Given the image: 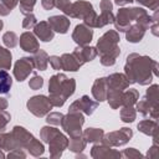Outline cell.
Instances as JSON below:
<instances>
[{
    "label": "cell",
    "mask_w": 159,
    "mask_h": 159,
    "mask_svg": "<svg viewBox=\"0 0 159 159\" xmlns=\"http://www.w3.org/2000/svg\"><path fill=\"white\" fill-rule=\"evenodd\" d=\"M124 75L130 83L147 86L152 82L153 76H158V62L149 56L130 53L127 57Z\"/></svg>",
    "instance_id": "6da1fadb"
},
{
    "label": "cell",
    "mask_w": 159,
    "mask_h": 159,
    "mask_svg": "<svg viewBox=\"0 0 159 159\" xmlns=\"http://www.w3.org/2000/svg\"><path fill=\"white\" fill-rule=\"evenodd\" d=\"M76 80L68 78L65 73L53 75L48 82L50 102L53 107H62L68 97L75 93Z\"/></svg>",
    "instance_id": "7a4b0ae2"
},
{
    "label": "cell",
    "mask_w": 159,
    "mask_h": 159,
    "mask_svg": "<svg viewBox=\"0 0 159 159\" xmlns=\"http://www.w3.org/2000/svg\"><path fill=\"white\" fill-rule=\"evenodd\" d=\"M119 34L116 30H108L104 32L97 41V52L101 56V63L103 66H113L117 61V57L120 53L119 43Z\"/></svg>",
    "instance_id": "3957f363"
},
{
    "label": "cell",
    "mask_w": 159,
    "mask_h": 159,
    "mask_svg": "<svg viewBox=\"0 0 159 159\" xmlns=\"http://www.w3.org/2000/svg\"><path fill=\"white\" fill-rule=\"evenodd\" d=\"M134 22H140L147 26L152 25L150 15L142 7H122L114 16V27L119 32H125L129 26Z\"/></svg>",
    "instance_id": "277c9868"
},
{
    "label": "cell",
    "mask_w": 159,
    "mask_h": 159,
    "mask_svg": "<svg viewBox=\"0 0 159 159\" xmlns=\"http://www.w3.org/2000/svg\"><path fill=\"white\" fill-rule=\"evenodd\" d=\"M40 138L48 144L51 158H60L63 150L67 149L68 147V139L66 138V135L61 133L60 129L51 125H46L41 128Z\"/></svg>",
    "instance_id": "5b68a950"
},
{
    "label": "cell",
    "mask_w": 159,
    "mask_h": 159,
    "mask_svg": "<svg viewBox=\"0 0 159 159\" xmlns=\"http://www.w3.org/2000/svg\"><path fill=\"white\" fill-rule=\"evenodd\" d=\"M107 80V99L113 109L122 107V94L123 91L128 88L129 82L124 73H112Z\"/></svg>",
    "instance_id": "8992f818"
},
{
    "label": "cell",
    "mask_w": 159,
    "mask_h": 159,
    "mask_svg": "<svg viewBox=\"0 0 159 159\" xmlns=\"http://www.w3.org/2000/svg\"><path fill=\"white\" fill-rule=\"evenodd\" d=\"M14 139L17 143V147L21 149H26L32 157H40L43 154L45 148L40 140H37L30 132H27L24 127L15 125L11 130Z\"/></svg>",
    "instance_id": "52a82bcc"
},
{
    "label": "cell",
    "mask_w": 159,
    "mask_h": 159,
    "mask_svg": "<svg viewBox=\"0 0 159 159\" xmlns=\"http://www.w3.org/2000/svg\"><path fill=\"white\" fill-rule=\"evenodd\" d=\"M66 15H68L70 17H73V19L83 20V24L89 26V27L96 26L97 14H96V11H94V9L89 1L78 0L76 2H71V6H70Z\"/></svg>",
    "instance_id": "ba28073f"
},
{
    "label": "cell",
    "mask_w": 159,
    "mask_h": 159,
    "mask_svg": "<svg viewBox=\"0 0 159 159\" xmlns=\"http://www.w3.org/2000/svg\"><path fill=\"white\" fill-rule=\"evenodd\" d=\"M83 123H84V117L82 112H68V114L63 116L61 127L71 138H75L82 135Z\"/></svg>",
    "instance_id": "9c48e42d"
},
{
    "label": "cell",
    "mask_w": 159,
    "mask_h": 159,
    "mask_svg": "<svg viewBox=\"0 0 159 159\" xmlns=\"http://www.w3.org/2000/svg\"><path fill=\"white\" fill-rule=\"evenodd\" d=\"M26 107L29 109V112H31L34 116L41 118L47 116V113H50V111L52 109V104L50 102V98L43 96V94H39V96H34L31 97L27 103Z\"/></svg>",
    "instance_id": "30bf717a"
},
{
    "label": "cell",
    "mask_w": 159,
    "mask_h": 159,
    "mask_svg": "<svg viewBox=\"0 0 159 159\" xmlns=\"http://www.w3.org/2000/svg\"><path fill=\"white\" fill-rule=\"evenodd\" d=\"M132 137H133L132 129L124 127V128H120L119 130H114V132L103 134V138L101 142L109 147H120V145L127 144Z\"/></svg>",
    "instance_id": "8fae6325"
},
{
    "label": "cell",
    "mask_w": 159,
    "mask_h": 159,
    "mask_svg": "<svg viewBox=\"0 0 159 159\" xmlns=\"http://www.w3.org/2000/svg\"><path fill=\"white\" fill-rule=\"evenodd\" d=\"M34 68H35V65H34L32 57H21L16 61L14 66V76L19 82H22L30 76Z\"/></svg>",
    "instance_id": "7c38bea8"
},
{
    "label": "cell",
    "mask_w": 159,
    "mask_h": 159,
    "mask_svg": "<svg viewBox=\"0 0 159 159\" xmlns=\"http://www.w3.org/2000/svg\"><path fill=\"white\" fill-rule=\"evenodd\" d=\"M98 107V102L97 101H93L88 96H82L80 99L75 101L70 108H68V112H83L84 114L87 116H91Z\"/></svg>",
    "instance_id": "4fadbf2b"
},
{
    "label": "cell",
    "mask_w": 159,
    "mask_h": 159,
    "mask_svg": "<svg viewBox=\"0 0 159 159\" xmlns=\"http://www.w3.org/2000/svg\"><path fill=\"white\" fill-rule=\"evenodd\" d=\"M101 7V15L97 16L96 19V26L94 27H104L108 24H113L114 21V15H113V4L111 0H101L99 2Z\"/></svg>",
    "instance_id": "5bb4252c"
},
{
    "label": "cell",
    "mask_w": 159,
    "mask_h": 159,
    "mask_svg": "<svg viewBox=\"0 0 159 159\" xmlns=\"http://www.w3.org/2000/svg\"><path fill=\"white\" fill-rule=\"evenodd\" d=\"M93 37V30L92 27L84 25V24H80L75 27L73 32H72V40L78 45V46H86L92 41Z\"/></svg>",
    "instance_id": "9a60e30c"
},
{
    "label": "cell",
    "mask_w": 159,
    "mask_h": 159,
    "mask_svg": "<svg viewBox=\"0 0 159 159\" xmlns=\"http://www.w3.org/2000/svg\"><path fill=\"white\" fill-rule=\"evenodd\" d=\"M149 26L140 24V22H134L129 26V29L125 31V39L128 42L132 43H137L139 41H142V39L145 35V31L148 30Z\"/></svg>",
    "instance_id": "2e32d148"
},
{
    "label": "cell",
    "mask_w": 159,
    "mask_h": 159,
    "mask_svg": "<svg viewBox=\"0 0 159 159\" xmlns=\"http://www.w3.org/2000/svg\"><path fill=\"white\" fill-rule=\"evenodd\" d=\"M72 53L77 57V60H78V62L81 65H84L86 62H89V61L94 60L97 57V55H98L97 48L92 47V46H88V45L76 47Z\"/></svg>",
    "instance_id": "e0dca14e"
},
{
    "label": "cell",
    "mask_w": 159,
    "mask_h": 159,
    "mask_svg": "<svg viewBox=\"0 0 159 159\" xmlns=\"http://www.w3.org/2000/svg\"><path fill=\"white\" fill-rule=\"evenodd\" d=\"M19 41H20V47L26 52L35 53L40 50V45H39V41H37L36 36L30 31H26V32L21 34Z\"/></svg>",
    "instance_id": "ac0fdd59"
},
{
    "label": "cell",
    "mask_w": 159,
    "mask_h": 159,
    "mask_svg": "<svg viewBox=\"0 0 159 159\" xmlns=\"http://www.w3.org/2000/svg\"><path fill=\"white\" fill-rule=\"evenodd\" d=\"M137 111L144 116V117H150L152 119H158V116H159V104H155V103H152L149 102L148 99L143 98L142 101L137 102Z\"/></svg>",
    "instance_id": "d6986e66"
},
{
    "label": "cell",
    "mask_w": 159,
    "mask_h": 159,
    "mask_svg": "<svg viewBox=\"0 0 159 159\" xmlns=\"http://www.w3.org/2000/svg\"><path fill=\"white\" fill-rule=\"evenodd\" d=\"M91 157L94 159H102V158H120V152H117L112 149L109 145L106 144H96L92 147Z\"/></svg>",
    "instance_id": "ffe728a7"
},
{
    "label": "cell",
    "mask_w": 159,
    "mask_h": 159,
    "mask_svg": "<svg viewBox=\"0 0 159 159\" xmlns=\"http://www.w3.org/2000/svg\"><path fill=\"white\" fill-rule=\"evenodd\" d=\"M47 22L50 24L51 29L55 31V32H58V34H66L70 29V19L66 16V15H53V16H50L47 19Z\"/></svg>",
    "instance_id": "44dd1931"
},
{
    "label": "cell",
    "mask_w": 159,
    "mask_h": 159,
    "mask_svg": "<svg viewBox=\"0 0 159 159\" xmlns=\"http://www.w3.org/2000/svg\"><path fill=\"white\" fill-rule=\"evenodd\" d=\"M34 35L37 36L43 42H50L53 40L55 31L51 29L47 21H40L34 26Z\"/></svg>",
    "instance_id": "7402d4cb"
},
{
    "label": "cell",
    "mask_w": 159,
    "mask_h": 159,
    "mask_svg": "<svg viewBox=\"0 0 159 159\" xmlns=\"http://www.w3.org/2000/svg\"><path fill=\"white\" fill-rule=\"evenodd\" d=\"M138 129L143 134L153 137V140L157 144V140H158V123H157V119H153V120L152 119L140 120L138 123Z\"/></svg>",
    "instance_id": "603a6c76"
},
{
    "label": "cell",
    "mask_w": 159,
    "mask_h": 159,
    "mask_svg": "<svg viewBox=\"0 0 159 159\" xmlns=\"http://www.w3.org/2000/svg\"><path fill=\"white\" fill-rule=\"evenodd\" d=\"M92 96L97 102H103L107 99V80L106 77L97 78L92 86Z\"/></svg>",
    "instance_id": "cb8c5ba5"
},
{
    "label": "cell",
    "mask_w": 159,
    "mask_h": 159,
    "mask_svg": "<svg viewBox=\"0 0 159 159\" xmlns=\"http://www.w3.org/2000/svg\"><path fill=\"white\" fill-rule=\"evenodd\" d=\"M61 67L65 71H71V72H76L80 70V67L82 66L77 57L73 53H63L61 57Z\"/></svg>",
    "instance_id": "d4e9b609"
},
{
    "label": "cell",
    "mask_w": 159,
    "mask_h": 159,
    "mask_svg": "<svg viewBox=\"0 0 159 159\" xmlns=\"http://www.w3.org/2000/svg\"><path fill=\"white\" fill-rule=\"evenodd\" d=\"M103 129L101 128H87L82 133V138L86 140V143H99L103 138Z\"/></svg>",
    "instance_id": "484cf974"
},
{
    "label": "cell",
    "mask_w": 159,
    "mask_h": 159,
    "mask_svg": "<svg viewBox=\"0 0 159 159\" xmlns=\"http://www.w3.org/2000/svg\"><path fill=\"white\" fill-rule=\"evenodd\" d=\"M34 65H35V68L40 70V71H45L47 68V65H48V55L46 51L43 50H39L37 52L34 53Z\"/></svg>",
    "instance_id": "4316f807"
},
{
    "label": "cell",
    "mask_w": 159,
    "mask_h": 159,
    "mask_svg": "<svg viewBox=\"0 0 159 159\" xmlns=\"http://www.w3.org/2000/svg\"><path fill=\"white\" fill-rule=\"evenodd\" d=\"M17 143L14 139L11 133H0V149L1 150H12L17 149Z\"/></svg>",
    "instance_id": "83f0119b"
},
{
    "label": "cell",
    "mask_w": 159,
    "mask_h": 159,
    "mask_svg": "<svg viewBox=\"0 0 159 159\" xmlns=\"http://www.w3.org/2000/svg\"><path fill=\"white\" fill-rule=\"evenodd\" d=\"M139 99V92L134 88L124 89L122 94V107L124 106H134Z\"/></svg>",
    "instance_id": "f1b7e54d"
},
{
    "label": "cell",
    "mask_w": 159,
    "mask_h": 159,
    "mask_svg": "<svg viewBox=\"0 0 159 159\" xmlns=\"http://www.w3.org/2000/svg\"><path fill=\"white\" fill-rule=\"evenodd\" d=\"M12 86V78L6 70H0V94H7Z\"/></svg>",
    "instance_id": "f546056e"
},
{
    "label": "cell",
    "mask_w": 159,
    "mask_h": 159,
    "mask_svg": "<svg viewBox=\"0 0 159 159\" xmlns=\"http://www.w3.org/2000/svg\"><path fill=\"white\" fill-rule=\"evenodd\" d=\"M86 145H87L86 140L82 138V135H80V137L71 138V139L68 140V147H67V148H68L71 152H73V153H80V152H82V150L86 148Z\"/></svg>",
    "instance_id": "4dcf8cb0"
},
{
    "label": "cell",
    "mask_w": 159,
    "mask_h": 159,
    "mask_svg": "<svg viewBox=\"0 0 159 159\" xmlns=\"http://www.w3.org/2000/svg\"><path fill=\"white\" fill-rule=\"evenodd\" d=\"M12 55L10 50L0 46V70H10Z\"/></svg>",
    "instance_id": "1f68e13d"
},
{
    "label": "cell",
    "mask_w": 159,
    "mask_h": 159,
    "mask_svg": "<svg viewBox=\"0 0 159 159\" xmlns=\"http://www.w3.org/2000/svg\"><path fill=\"white\" fill-rule=\"evenodd\" d=\"M137 117V111L133 108V106H124L120 109V119L124 123H132L134 122Z\"/></svg>",
    "instance_id": "d6a6232c"
},
{
    "label": "cell",
    "mask_w": 159,
    "mask_h": 159,
    "mask_svg": "<svg viewBox=\"0 0 159 159\" xmlns=\"http://www.w3.org/2000/svg\"><path fill=\"white\" fill-rule=\"evenodd\" d=\"M145 99H148L152 103L159 104V86L158 84H152L145 93Z\"/></svg>",
    "instance_id": "836d02e7"
},
{
    "label": "cell",
    "mask_w": 159,
    "mask_h": 159,
    "mask_svg": "<svg viewBox=\"0 0 159 159\" xmlns=\"http://www.w3.org/2000/svg\"><path fill=\"white\" fill-rule=\"evenodd\" d=\"M17 41H19V37L12 31H7L2 35V42L7 48H14L17 45Z\"/></svg>",
    "instance_id": "e575fe53"
},
{
    "label": "cell",
    "mask_w": 159,
    "mask_h": 159,
    "mask_svg": "<svg viewBox=\"0 0 159 159\" xmlns=\"http://www.w3.org/2000/svg\"><path fill=\"white\" fill-rule=\"evenodd\" d=\"M20 1V11L24 15L31 14L34 10V6L36 4V0H19Z\"/></svg>",
    "instance_id": "d590c367"
},
{
    "label": "cell",
    "mask_w": 159,
    "mask_h": 159,
    "mask_svg": "<svg viewBox=\"0 0 159 159\" xmlns=\"http://www.w3.org/2000/svg\"><path fill=\"white\" fill-rule=\"evenodd\" d=\"M62 118H63L62 113H60V112H51V113H47L46 122L48 124H52V125H60L61 122H62Z\"/></svg>",
    "instance_id": "8d00e7d4"
},
{
    "label": "cell",
    "mask_w": 159,
    "mask_h": 159,
    "mask_svg": "<svg viewBox=\"0 0 159 159\" xmlns=\"http://www.w3.org/2000/svg\"><path fill=\"white\" fill-rule=\"evenodd\" d=\"M36 17L35 15L31 12V14H27L25 15L24 20H22V27L26 29V30H30V29H34V26L36 25Z\"/></svg>",
    "instance_id": "74e56055"
},
{
    "label": "cell",
    "mask_w": 159,
    "mask_h": 159,
    "mask_svg": "<svg viewBox=\"0 0 159 159\" xmlns=\"http://www.w3.org/2000/svg\"><path fill=\"white\" fill-rule=\"evenodd\" d=\"M43 86V78L41 76H37V75H34V77L29 81V87L34 91L36 89H40L41 87Z\"/></svg>",
    "instance_id": "f35d334b"
},
{
    "label": "cell",
    "mask_w": 159,
    "mask_h": 159,
    "mask_svg": "<svg viewBox=\"0 0 159 159\" xmlns=\"http://www.w3.org/2000/svg\"><path fill=\"white\" fill-rule=\"evenodd\" d=\"M10 119H11L10 113H7L5 109L4 111H0V133H4L5 132V128H6L7 123L10 122Z\"/></svg>",
    "instance_id": "ab89813d"
},
{
    "label": "cell",
    "mask_w": 159,
    "mask_h": 159,
    "mask_svg": "<svg viewBox=\"0 0 159 159\" xmlns=\"http://www.w3.org/2000/svg\"><path fill=\"white\" fill-rule=\"evenodd\" d=\"M120 157L132 159V158H143V154H140L135 148H128V149H124L123 152H120Z\"/></svg>",
    "instance_id": "60d3db41"
},
{
    "label": "cell",
    "mask_w": 159,
    "mask_h": 159,
    "mask_svg": "<svg viewBox=\"0 0 159 159\" xmlns=\"http://www.w3.org/2000/svg\"><path fill=\"white\" fill-rule=\"evenodd\" d=\"M138 4L148 7L149 10H158V6H159V0H135Z\"/></svg>",
    "instance_id": "b9f144b4"
},
{
    "label": "cell",
    "mask_w": 159,
    "mask_h": 159,
    "mask_svg": "<svg viewBox=\"0 0 159 159\" xmlns=\"http://www.w3.org/2000/svg\"><path fill=\"white\" fill-rule=\"evenodd\" d=\"M55 6L57 9H60L66 15L70 6H71V2H70V0H55Z\"/></svg>",
    "instance_id": "7bdbcfd3"
},
{
    "label": "cell",
    "mask_w": 159,
    "mask_h": 159,
    "mask_svg": "<svg viewBox=\"0 0 159 159\" xmlns=\"http://www.w3.org/2000/svg\"><path fill=\"white\" fill-rule=\"evenodd\" d=\"M48 62H50V66L53 70H56V71L62 70V67H61V58L58 56H50L48 57Z\"/></svg>",
    "instance_id": "ee69618b"
},
{
    "label": "cell",
    "mask_w": 159,
    "mask_h": 159,
    "mask_svg": "<svg viewBox=\"0 0 159 159\" xmlns=\"http://www.w3.org/2000/svg\"><path fill=\"white\" fill-rule=\"evenodd\" d=\"M7 158L9 159H12V158H26V153L21 149V148H17V149H12L7 154Z\"/></svg>",
    "instance_id": "f6af8a7d"
},
{
    "label": "cell",
    "mask_w": 159,
    "mask_h": 159,
    "mask_svg": "<svg viewBox=\"0 0 159 159\" xmlns=\"http://www.w3.org/2000/svg\"><path fill=\"white\" fill-rule=\"evenodd\" d=\"M158 145L154 143L153 145H152V148L148 150V153H147V157L148 158H158Z\"/></svg>",
    "instance_id": "bcb514c9"
},
{
    "label": "cell",
    "mask_w": 159,
    "mask_h": 159,
    "mask_svg": "<svg viewBox=\"0 0 159 159\" xmlns=\"http://www.w3.org/2000/svg\"><path fill=\"white\" fill-rule=\"evenodd\" d=\"M0 2H1L2 5H5L6 7H9L10 10H12V9L17 5L19 0H0Z\"/></svg>",
    "instance_id": "7dc6e473"
},
{
    "label": "cell",
    "mask_w": 159,
    "mask_h": 159,
    "mask_svg": "<svg viewBox=\"0 0 159 159\" xmlns=\"http://www.w3.org/2000/svg\"><path fill=\"white\" fill-rule=\"evenodd\" d=\"M41 4L45 10H52L55 7V0H41Z\"/></svg>",
    "instance_id": "c3c4849f"
},
{
    "label": "cell",
    "mask_w": 159,
    "mask_h": 159,
    "mask_svg": "<svg viewBox=\"0 0 159 159\" xmlns=\"http://www.w3.org/2000/svg\"><path fill=\"white\" fill-rule=\"evenodd\" d=\"M10 12H11V10L0 2V16H7Z\"/></svg>",
    "instance_id": "681fc988"
},
{
    "label": "cell",
    "mask_w": 159,
    "mask_h": 159,
    "mask_svg": "<svg viewBox=\"0 0 159 159\" xmlns=\"http://www.w3.org/2000/svg\"><path fill=\"white\" fill-rule=\"evenodd\" d=\"M134 0H114V4L118 5V6H123V5H127V4H130L133 2Z\"/></svg>",
    "instance_id": "f907efd6"
},
{
    "label": "cell",
    "mask_w": 159,
    "mask_h": 159,
    "mask_svg": "<svg viewBox=\"0 0 159 159\" xmlns=\"http://www.w3.org/2000/svg\"><path fill=\"white\" fill-rule=\"evenodd\" d=\"M7 108V101L5 98H1L0 97V111H4Z\"/></svg>",
    "instance_id": "816d5d0a"
},
{
    "label": "cell",
    "mask_w": 159,
    "mask_h": 159,
    "mask_svg": "<svg viewBox=\"0 0 159 159\" xmlns=\"http://www.w3.org/2000/svg\"><path fill=\"white\" fill-rule=\"evenodd\" d=\"M2 26H4V22H2V20H0V30L2 29Z\"/></svg>",
    "instance_id": "f5cc1de1"
}]
</instances>
